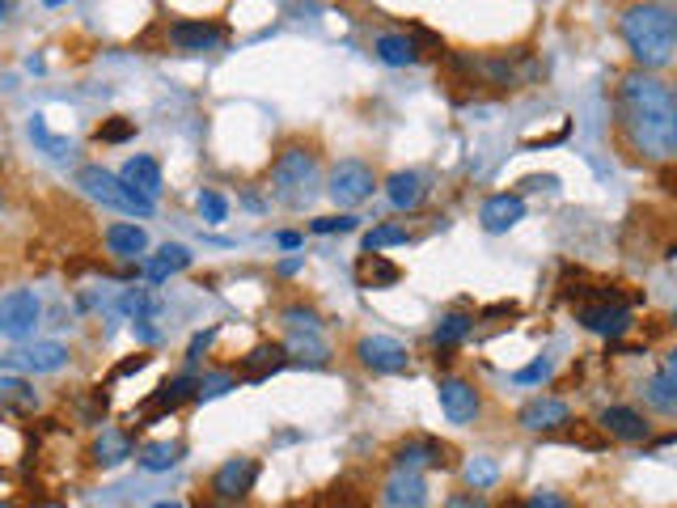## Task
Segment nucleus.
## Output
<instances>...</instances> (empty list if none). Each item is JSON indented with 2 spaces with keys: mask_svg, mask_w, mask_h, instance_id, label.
<instances>
[{
  "mask_svg": "<svg viewBox=\"0 0 677 508\" xmlns=\"http://www.w3.org/2000/svg\"><path fill=\"white\" fill-rule=\"evenodd\" d=\"M619 34H623L626 52L640 64V73H660L674 64L677 52V18L665 4H631L619 18Z\"/></svg>",
  "mask_w": 677,
  "mask_h": 508,
  "instance_id": "2",
  "label": "nucleus"
},
{
  "mask_svg": "<svg viewBox=\"0 0 677 508\" xmlns=\"http://www.w3.org/2000/svg\"><path fill=\"white\" fill-rule=\"evenodd\" d=\"M445 508H491V505L483 491H454V496L445 500Z\"/></svg>",
  "mask_w": 677,
  "mask_h": 508,
  "instance_id": "42",
  "label": "nucleus"
},
{
  "mask_svg": "<svg viewBox=\"0 0 677 508\" xmlns=\"http://www.w3.org/2000/svg\"><path fill=\"white\" fill-rule=\"evenodd\" d=\"M0 213H4V195H0Z\"/></svg>",
  "mask_w": 677,
  "mask_h": 508,
  "instance_id": "52",
  "label": "nucleus"
},
{
  "mask_svg": "<svg viewBox=\"0 0 677 508\" xmlns=\"http://www.w3.org/2000/svg\"><path fill=\"white\" fill-rule=\"evenodd\" d=\"M385 195H390V204H394L398 213H415V208L428 199V183H424V174H415V170H398V174L385 179Z\"/></svg>",
  "mask_w": 677,
  "mask_h": 508,
  "instance_id": "17",
  "label": "nucleus"
},
{
  "mask_svg": "<svg viewBox=\"0 0 677 508\" xmlns=\"http://www.w3.org/2000/svg\"><path fill=\"white\" fill-rule=\"evenodd\" d=\"M187 399H195V377L183 374L174 377V381H162L157 394L144 402V411H174V407H183Z\"/></svg>",
  "mask_w": 677,
  "mask_h": 508,
  "instance_id": "27",
  "label": "nucleus"
},
{
  "mask_svg": "<svg viewBox=\"0 0 677 508\" xmlns=\"http://www.w3.org/2000/svg\"><path fill=\"white\" fill-rule=\"evenodd\" d=\"M4 365L26 369V374H59V369L68 365V348H64V344H52V339H43V344H30V348L9 352Z\"/></svg>",
  "mask_w": 677,
  "mask_h": 508,
  "instance_id": "10",
  "label": "nucleus"
},
{
  "mask_svg": "<svg viewBox=\"0 0 677 508\" xmlns=\"http://www.w3.org/2000/svg\"><path fill=\"white\" fill-rule=\"evenodd\" d=\"M580 326L593 331V335H623L626 326H631V310H626L623 296L593 301V305H580Z\"/></svg>",
  "mask_w": 677,
  "mask_h": 508,
  "instance_id": "12",
  "label": "nucleus"
},
{
  "mask_svg": "<svg viewBox=\"0 0 677 508\" xmlns=\"http://www.w3.org/2000/svg\"><path fill=\"white\" fill-rule=\"evenodd\" d=\"M373 52H378V60L381 64H390V68H406V64L419 60V47H415L411 34H378Z\"/></svg>",
  "mask_w": 677,
  "mask_h": 508,
  "instance_id": "26",
  "label": "nucleus"
},
{
  "mask_svg": "<svg viewBox=\"0 0 677 508\" xmlns=\"http://www.w3.org/2000/svg\"><path fill=\"white\" fill-rule=\"evenodd\" d=\"M479 220L488 234H509L525 220V199L516 191H500V195H488L483 208H479Z\"/></svg>",
  "mask_w": 677,
  "mask_h": 508,
  "instance_id": "11",
  "label": "nucleus"
},
{
  "mask_svg": "<svg viewBox=\"0 0 677 508\" xmlns=\"http://www.w3.org/2000/svg\"><path fill=\"white\" fill-rule=\"evenodd\" d=\"M77 187L89 195V199H98V204H107L114 213H128V216H153L157 204H149V199H140L119 174H110L102 165H81L77 170Z\"/></svg>",
  "mask_w": 677,
  "mask_h": 508,
  "instance_id": "4",
  "label": "nucleus"
},
{
  "mask_svg": "<svg viewBox=\"0 0 677 508\" xmlns=\"http://www.w3.org/2000/svg\"><path fill=\"white\" fill-rule=\"evenodd\" d=\"M521 187L525 191H546V187H559V179H555V174H534V179H525Z\"/></svg>",
  "mask_w": 677,
  "mask_h": 508,
  "instance_id": "46",
  "label": "nucleus"
},
{
  "mask_svg": "<svg viewBox=\"0 0 677 508\" xmlns=\"http://www.w3.org/2000/svg\"><path fill=\"white\" fill-rule=\"evenodd\" d=\"M597 424L610 432V436H619V441H648V432H652V424L635 411V407H605Z\"/></svg>",
  "mask_w": 677,
  "mask_h": 508,
  "instance_id": "19",
  "label": "nucleus"
},
{
  "mask_svg": "<svg viewBox=\"0 0 677 508\" xmlns=\"http://www.w3.org/2000/svg\"><path fill=\"white\" fill-rule=\"evenodd\" d=\"M170 43L178 52H212L225 43V30L217 22H174L170 26Z\"/></svg>",
  "mask_w": 677,
  "mask_h": 508,
  "instance_id": "16",
  "label": "nucleus"
},
{
  "mask_svg": "<svg viewBox=\"0 0 677 508\" xmlns=\"http://www.w3.org/2000/svg\"><path fill=\"white\" fill-rule=\"evenodd\" d=\"M119 305H123V314H132L135 322H144V318H149V314H153V310H157V301H153V296L144 293V289H128Z\"/></svg>",
  "mask_w": 677,
  "mask_h": 508,
  "instance_id": "36",
  "label": "nucleus"
},
{
  "mask_svg": "<svg viewBox=\"0 0 677 508\" xmlns=\"http://www.w3.org/2000/svg\"><path fill=\"white\" fill-rule=\"evenodd\" d=\"M107 250L114 255V259L132 263V259H140V255L149 250V234H144L140 225H110L107 229Z\"/></svg>",
  "mask_w": 677,
  "mask_h": 508,
  "instance_id": "22",
  "label": "nucleus"
},
{
  "mask_svg": "<svg viewBox=\"0 0 677 508\" xmlns=\"http://www.w3.org/2000/svg\"><path fill=\"white\" fill-rule=\"evenodd\" d=\"M378 187V174H373V165H364V161H339L335 170H330V199L339 204V208H356V204H364L369 195Z\"/></svg>",
  "mask_w": 677,
  "mask_h": 508,
  "instance_id": "5",
  "label": "nucleus"
},
{
  "mask_svg": "<svg viewBox=\"0 0 677 508\" xmlns=\"http://www.w3.org/2000/svg\"><path fill=\"white\" fill-rule=\"evenodd\" d=\"M280 246H284V250H297V246H301V234H293V229H288V234H280Z\"/></svg>",
  "mask_w": 677,
  "mask_h": 508,
  "instance_id": "47",
  "label": "nucleus"
},
{
  "mask_svg": "<svg viewBox=\"0 0 677 508\" xmlns=\"http://www.w3.org/2000/svg\"><path fill=\"white\" fill-rule=\"evenodd\" d=\"M284 365H288V352H284V344H259L250 356H242L238 377H245V381H267V377L280 374Z\"/></svg>",
  "mask_w": 677,
  "mask_h": 508,
  "instance_id": "20",
  "label": "nucleus"
},
{
  "mask_svg": "<svg viewBox=\"0 0 677 508\" xmlns=\"http://www.w3.org/2000/svg\"><path fill=\"white\" fill-rule=\"evenodd\" d=\"M238 386V374H204L195 377V399H220Z\"/></svg>",
  "mask_w": 677,
  "mask_h": 508,
  "instance_id": "34",
  "label": "nucleus"
},
{
  "mask_svg": "<svg viewBox=\"0 0 677 508\" xmlns=\"http://www.w3.org/2000/svg\"><path fill=\"white\" fill-rule=\"evenodd\" d=\"M466 483H470V491H491V487L500 483V466H495L491 457H474V462L466 466Z\"/></svg>",
  "mask_w": 677,
  "mask_h": 508,
  "instance_id": "33",
  "label": "nucleus"
},
{
  "mask_svg": "<svg viewBox=\"0 0 677 508\" xmlns=\"http://www.w3.org/2000/svg\"><path fill=\"white\" fill-rule=\"evenodd\" d=\"M144 365H149V356H140V352H135L132 360H123V365H114V381H119V377H128V374H140V369H144Z\"/></svg>",
  "mask_w": 677,
  "mask_h": 508,
  "instance_id": "45",
  "label": "nucleus"
},
{
  "mask_svg": "<svg viewBox=\"0 0 677 508\" xmlns=\"http://www.w3.org/2000/svg\"><path fill=\"white\" fill-rule=\"evenodd\" d=\"M128 136H135L132 119H114V123H102V128H98V140H102V144H119V140H128Z\"/></svg>",
  "mask_w": 677,
  "mask_h": 508,
  "instance_id": "40",
  "label": "nucleus"
},
{
  "mask_svg": "<svg viewBox=\"0 0 677 508\" xmlns=\"http://www.w3.org/2000/svg\"><path fill=\"white\" fill-rule=\"evenodd\" d=\"M0 508H18V505H13V500H0Z\"/></svg>",
  "mask_w": 677,
  "mask_h": 508,
  "instance_id": "51",
  "label": "nucleus"
},
{
  "mask_svg": "<svg viewBox=\"0 0 677 508\" xmlns=\"http://www.w3.org/2000/svg\"><path fill=\"white\" fill-rule=\"evenodd\" d=\"M254 479H259V462H254V457H229L217 475H212V496L238 505V500L250 496Z\"/></svg>",
  "mask_w": 677,
  "mask_h": 508,
  "instance_id": "9",
  "label": "nucleus"
},
{
  "mask_svg": "<svg viewBox=\"0 0 677 508\" xmlns=\"http://www.w3.org/2000/svg\"><path fill=\"white\" fill-rule=\"evenodd\" d=\"M644 399H648L660 415H674L677 411V365L674 360H665V369L644 386Z\"/></svg>",
  "mask_w": 677,
  "mask_h": 508,
  "instance_id": "24",
  "label": "nucleus"
},
{
  "mask_svg": "<svg viewBox=\"0 0 677 508\" xmlns=\"http://www.w3.org/2000/svg\"><path fill=\"white\" fill-rule=\"evenodd\" d=\"M0 407H9V411H34L39 394L30 390V381H22V377H0Z\"/></svg>",
  "mask_w": 677,
  "mask_h": 508,
  "instance_id": "30",
  "label": "nucleus"
},
{
  "mask_svg": "<svg viewBox=\"0 0 677 508\" xmlns=\"http://www.w3.org/2000/svg\"><path fill=\"white\" fill-rule=\"evenodd\" d=\"M135 331H140V339H144V344H153V339H157V331H153V326H144V322H140Z\"/></svg>",
  "mask_w": 677,
  "mask_h": 508,
  "instance_id": "48",
  "label": "nucleus"
},
{
  "mask_svg": "<svg viewBox=\"0 0 677 508\" xmlns=\"http://www.w3.org/2000/svg\"><path fill=\"white\" fill-rule=\"evenodd\" d=\"M178 457H183V445H178V441H149V445L140 450V466L153 471V475H162V471H174V466H178Z\"/></svg>",
  "mask_w": 677,
  "mask_h": 508,
  "instance_id": "29",
  "label": "nucleus"
},
{
  "mask_svg": "<svg viewBox=\"0 0 677 508\" xmlns=\"http://www.w3.org/2000/svg\"><path fill=\"white\" fill-rule=\"evenodd\" d=\"M284 322H288L293 331H323L318 310H309V305H293V310H284Z\"/></svg>",
  "mask_w": 677,
  "mask_h": 508,
  "instance_id": "37",
  "label": "nucleus"
},
{
  "mask_svg": "<svg viewBox=\"0 0 677 508\" xmlns=\"http://www.w3.org/2000/svg\"><path fill=\"white\" fill-rule=\"evenodd\" d=\"M318 153L301 149V144H288L280 149V158L271 161V195L284 204V208H305L314 195H318Z\"/></svg>",
  "mask_w": 677,
  "mask_h": 508,
  "instance_id": "3",
  "label": "nucleus"
},
{
  "mask_svg": "<svg viewBox=\"0 0 677 508\" xmlns=\"http://www.w3.org/2000/svg\"><path fill=\"white\" fill-rule=\"evenodd\" d=\"M470 326H474V318L470 314H445V318L436 322V348H458L461 339L470 335Z\"/></svg>",
  "mask_w": 677,
  "mask_h": 508,
  "instance_id": "31",
  "label": "nucleus"
},
{
  "mask_svg": "<svg viewBox=\"0 0 677 508\" xmlns=\"http://www.w3.org/2000/svg\"><path fill=\"white\" fill-rule=\"evenodd\" d=\"M356 360L369 374H406L411 369V352L398 339H390V335H364L356 344Z\"/></svg>",
  "mask_w": 677,
  "mask_h": 508,
  "instance_id": "7",
  "label": "nucleus"
},
{
  "mask_svg": "<svg viewBox=\"0 0 677 508\" xmlns=\"http://www.w3.org/2000/svg\"><path fill=\"white\" fill-rule=\"evenodd\" d=\"M436 399H440V411L449 415V424H474V420H479V411H483L479 390H474L466 377H440Z\"/></svg>",
  "mask_w": 677,
  "mask_h": 508,
  "instance_id": "8",
  "label": "nucleus"
},
{
  "mask_svg": "<svg viewBox=\"0 0 677 508\" xmlns=\"http://www.w3.org/2000/svg\"><path fill=\"white\" fill-rule=\"evenodd\" d=\"M571 420V407L564 399H529L516 411V424L525 432H555Z\"/></svg>",
  "mask_w": 677,
  "mask_h": 508,
  "instance_id": "13",
  "label": "nucleus"
},
{
  "mask_svg": "<svg viewBox=\"0 0 677 508\" xmlns=\"http://www.w3.org/2000/svg\"><path fill=\"white\" fill-rule=\"evenodd\" d=\"M521 508H571L564 496H550V491H542V496H529Z\"/></svg>",
  "mask_w": 677,
  "mask_h": 508,
  "instance_id": "43",
  "label": "nucleus"
},
{
  "mask_svg": "<svg viewBox=\"0 0 677 508\" xmlns=\"http://www.w3.org/2000/svg\"><path fill=\"white\" fill-rule=\"evenodd\" d=\"M542 377H550V360H546V356H538V360H534V365H525V369H516L513 381L529 386V381H542Z\"/></svg>",
  "mask_w": 677,
  "mask_h": 508,
  "instance_id": "41",
  "label": "nucleus"
},
{
  "mask_svg": "<svg viewBox=\"0 0 677 508\" xmlns=\"http://www.w3.org/2000/svg\"><path fill=\"white\" fill-rule=\"evenodd\" d=\"M153 508H183V505H174V500H165V505H153Z\"/></svg>",
  "mask_w": 677,
  "mask_h": 508,
  "instance_id": "49",
  "label": "nucleus"
},
{
  "mask_svg": "<svg viewBox=\"0 0 677 508\" xmlns=\"http://www.w3.org/2000/svg\"><path fill=\"white\" fill-rule=\"evenodd\" d=\"M411 234H406L403 225H373L369 234H364V255H373V250H385V246H406Z\"/></svg>",
  "mask_w": 677,
  "mask_h": 508,
  "instance_id": "32",
  "label": "nucleus"
},
{
  "mask_svg": "<svg viewBox=\"0 0 677 508\" xmlns=\"http://www.w3.org/2000/svg\"><path fill=\"white\" fill-rule=\"evenodd\" d=\"M4 13H9V0H0V18H4Z\"/></svg>",
  "mask_w": 677,
  "mask_h": 508,
  "instance_id": "50",
  "label": "nucleus"
},
{
  "mask_svg": "<svg viewBox=\"0 0 677 508\" xmlns=\"http://www.w3.org/2000/svg\"><path fill=\"white\" fill-rule=\"evenodd\" d=\"M212 339H217V326H208V331H199V335H195V339H190V352H187V360H199V352L208 348V344H212Z\"/></svg>",
  "mask_w": 677,
  "mask_h": 508,
  "instance_id": "44",
  "label": "nucleus"
},
{
  "mask_svg": "<svg viewBox=\"0 0 677 508\" xmlns=\"http://www.w3.org/2000/svg\"><path fill=\"white\" fill-rule=\"evenodd\" d=\"M199 213H204V220L220 225L229 216V204H225V195H217V191H199Z\"/></svg>",
  "mask_w": 677,
  "mask_h": 508,
  "instance_id": "38",
  "label": "nucleus"
},
{
  "mask_svg": "<svg viewBox=\"0 0 677 508\" xmlns=\"http://www.w3.org/2000/svg\"><path fill=\"white\" fill-rule=\"evenodd\" d=\"M284 352H288V360L297 356L305 365H326L330 360V348H326V339L318 331H293V339L284 344Z\"/></svg>",
  "mask_w": 677,
  "mask_h": 508,
  "instance_id": "28",
  "label": "nucleus"
},
{
  "mask_svg": "<svg viewBox=\"0 0 677 508\" xmlns=\"http://www.w3.org/2000/svg\"><path fill=\"white\" fill-rule=\"evenodd\" d=\"M190 268V250L183 241H165L162 250H157V259H149L144 263V275H149V284H165L170 275H178V271Z\"/></svg>",
  "mask_w": 677,
  "mask_h": 508,
  "instance_id": "21",
  "label": "nucleus"
},
{
  "mask_svg": "<svg viewBox=\"0 0 677 508\" xmlns=\"http://www.w3.org/2000/svg\"><path fill=\"white\" fill-rule=\"evenodd\" d=\"M394 466L398 471H419V466H449V445H440L433 436L424 441H406L394 450Z\"/></svg>",
  "mask_w": 677,
  "mask_h": 508,
  "instance_id": "18",
  "label": "nucleus"
},
{
  "mask_svg": "<svg viewBox=\"0 0 677 508\" xmlns=\"http://www.w3.org/2000/svg\"><path fill=\"white\" fill-rule=\"evenodd\" d=\"M30 140H39V144H43V149H47L52 158H64V153L73 149V144L64 140V136H52V132H47V123H43V115H34V119H30Z\"/></svg>",
  "mask_w": 677,
  "mask_h": 508,
  "instance_id": "35",
  "label": "nucleus"
},
{
  "mask_svg": "<svg viewBox=\"0 0 677 508\" xmlns=\"http://www.w3.org/2000/svg\"><path fill=\"white\" fill-rule=\"evenodd\" d=\"M385 508H428V483L419 479V471H394L381 491Z\"/></svg>",
  "mask_w": 677,
  "mask_h": 508,
  "instance_id": "14",
  "label": "nucleus"
},
{
  "mask_svg": "<svg viewBox=\"0 0 677 508\" xmlns=\"http://www.w3.org/2000/svg\"><path fill=\"white\" fill-rule=\"evenodd\" d=\"M132 432L123 429H102L98 432V441H94V466H119V462H128L132 457Z\"/></svg>",
  "mask_w": 677,
  "mask_h": 508,
  "instance_id": "23",
  "label": "nucleus"
},
{
  "mask_svg": "<svg viewBox=\"0 0 677 508\" xmlns=\"http://www.w3.org/2000/svg\"><path fill=\"white\" fill-rule=\"evenodd\" d=\"M119 179H123V183H128L140 199H149V204H157V195H162V187H165L162 165H157L153 158H144V153H135V158L119 170Z\"/></svg>",
  "mask_w": 677,
  "mask_h": 508,
  "instance_id": "15",
  "label": "nucleus"
},
{
  "mask_svg": "<svg viewBox=\"0 0 677 508\" xmlns=\"http://www.w3.org/2000/svg\"><path fill=\"white\" fill-rule=\"evenodd\" d=\"M356 275H360V289H394L398 280H403V271L394 268L385 255H364L360 259V268H356Z\"/></svg>",
  "mask_w": 677,
  "mask_h": 508,
  "instance_id": "25",
  "label": "nucleus"
},
{
  "mask_svg": "<svg viewBox=\"0 0 677 508\" xmlns=\"http://www.w3.org/2000/svg\"><path fill=\"white\" fill-rule=\"evenodd\" d=\"M356 225H360V216H318L314 234H352Z\"/></svg>",
  "mask_w": 677,
  "mask_h": 508,
  "instance_id": "39",
  "label": "nucleus"
},
{
  "mask_svg": "<svg viewBox=\"0 0 677 508\" xmlns=\"http://www.w3.org/2000/svg\"><path fill=\"white\" fill-rule=\"evenodd\" d=\"M39 314H43V305H39V296L30 293V289L4 293L0 296V335H9V339H30L34 326H39Z\"/></svg>",
  "mask_w": 677,
  "mask_h": 508,
  "instance_id": "6",
  "label": "nucleus"
},
{
  "mask_svg": "<svg viewBox=\"0 0 677 508\" xmlns=\"http://www.w3.org/2000/svg\"><path fill=\"white\" fill-rule=\"evenodd\" d=\"M619 123H623L626 144L644 161L677 158V98L674 85L656 73H626L619 80Z\"/></svg>",
  "mask_w": 677,
  "mask_h": 508,
  "instance_id": "1",
  "label": "nucleus"
}]
</instances>
